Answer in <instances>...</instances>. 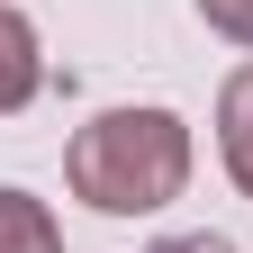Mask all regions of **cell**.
Returning <instances> with one entry per match:
<instances>
[{
	"instance_id": "1",
	"label": "cell",
	"mask_w": 253,
	"mask_h": 253,
	"mask_svg": "<svg viewBox=\"0 0 253 253\" xmlns=\"http://www.w3.org/2000/svg\"><path fill=\"white\" fill-rule=\"evenodd\" d=\"M63 181L100 217H154L190 190V126L172 109H100L63 154Z\"/></svg>"
},
{
	"instance_id": "4",
	"label": "cell",
	"mask_w": 253,
	"mask_h": 253,
	"mask_svg": "<svg viewBox=\"0 0 253 253\" xmlns=\"http://www.w3.org/2000/svg\"><path fill=\"white\" fill-rule=\"evenodd\" d=\"M0 253H63V244H54L45 199H27V190H0Z\"/></svg>"
},
{
	"instance_id": "5",
	"label": "cell",
	"mask_w": 253,
	"mask_h": 253,
	"mask_svg": "<svg viewBox=\"0 0 253 253\" xmlns=\"http://www.w3.org/2000/svg\"><path fill=\"white\" fill-rule=\"evenodd\" d=\"M199 18H208L226 45H253V0H199Z\"/></svg>"
},
{
	"instance_id": "3",
	"label": "cell",
	"mask_w": 253,
	"mask_h": 253,
	"mask_svg": "<svg viewBox=\"0 0 253 253\" xmlns=\"http://www.w3.org/2000/svg\"><path fill=\"white\" fill-rule=\"evenodd\" d=\"M217 154H226L235 190L253 199V63H235L226 90H217Z\"/></svg>"
},
{
	"instance_id": "2",
	"label": "cell",
	"mask_w": 253,
	"mask_h": 253,
	"mask_svg": "<svg viewBox=\"0 0 253 253\" xmlns=\"http://www.w3.org/2000/svg\"><path fill=\"white\" fill-rule=\"evenodd\" d=\"M45 90V54H37V27H27V9H9L0 0V118H18L27 100Z\"/></svg>"
},
{
	"instance_id": "6",
	"label": "cell",
	"mask_w": 253,
	"mask_h": 253,
	"mask_svg": "<svg viewBox=\"0 0 253 253\" xmlns=\"http://www.w3.org/2000/svg\"><path fill=\"white\" fill-rule=\"evenodd\" d=\"M145 253H235L226 235H163V244H145Z\"/></svg>"
}]
</instances>
